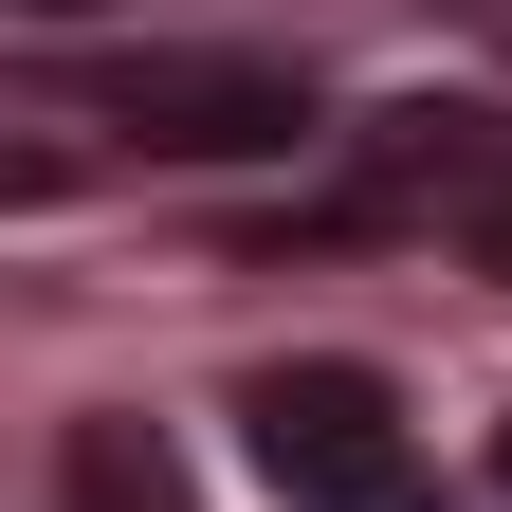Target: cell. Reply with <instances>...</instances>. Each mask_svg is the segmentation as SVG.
Instances as JSON below:
<instances>
[{
    "instance_id": "1",
    "label": "cell",
    "mask_w": 512,
    "mask_h": 512,
    "mask_svg": "<svg viewBox=\"0 0 512 512\" xmlns=\"http://www.w3.org/2000/svg\"><path fill=\"white\" fill-rule=\"evenodd\" d=\"M238 421H256V476H275L293 512H439L403 403H384V366H330V348H311V366H256Z\"/></svg>"
},
{
    "instance_id": "6",
    "label": "cell",
    "mask_w": 512,
    "mask_h": 512,
    "mask_svg": "<svg viewBox=\"0 0 512 512\" xmlns=\"http://www.w3.org/2000/svg\"><path fill=\"white\" fill-rule=\"evenodd\" d=\"M37 19H74V0H37Z\"/></svg>"
},
{
    "instance_id": "3",
    "label": "cell",
    "mask_w": 512,
    "mask_h": 512,
    "mask_svg": "<svg viewBox=\"0 0 512 512\" xmlns=\"http://www.w3.org/2000/svg\"><path fill=\"white\" fill-rule=\"evenodd\" d=\"M55 512H183L165 421H74V458H55Z\"/></svg>"
},
{
    "instance_id": "5",
    "label": "cell",
    "mask_w": 512,
    "mask_h": 512,
    "mask_svg": "<svg viewBox=\"0 0 512 512\" xmlns=\"http://www.w3.org/2000/svg\"><path fill=\"white\" fill-rule=\"evenodd\" d=\"M494 476H512V421H494Z\"/></svg>"
},
{
    "instance_id": "2",
    "label": "cell",
    "mask_w": 512,
    "mask_h": 512,
    "mask_svg": "<svg viewBox=\"0 0 512 512\" xmlns=\"http://www.w3.org/2000/svg\"><path fill=\"white\" fill-rule=\"evenodd\" d=\"M92 110L128 147H165V165H275V147H311V74L293 55H110Z\"/></svg>"
},
{
    "instance_id": "4",
    "label": "cell",
    "mask_w": 512,
    "mask_h": 512,
    "mask_svg": "<svg viewBox=\"0 0 512 512\" xmlns=\"http://www.w3.org/2000/svg\"><path fill=\"white\" fill-rule=\"evenodd\" d=\"M476 256H494V275H512V202H494V220H476Z\"/></svg>"
}]
</instances>
